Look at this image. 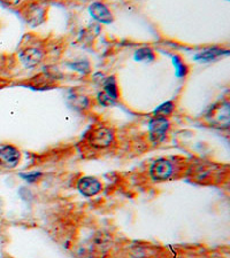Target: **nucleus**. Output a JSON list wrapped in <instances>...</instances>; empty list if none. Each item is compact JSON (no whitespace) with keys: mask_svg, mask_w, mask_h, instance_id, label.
<instances>
[{"mask_svg":"<svg viewBox=\"0 0 230 258\" xmlns=\"http://www.w3.org/2000/svg\"><path fill=\"white\" fill-rule=\"evenodd\" d=\"M89 142L92 147L97 149L106 148L114 140V133L112 130L107 128H98L96 130L91 131L89 135Z\"/></svg>","mask_w":230,"mask_h":258,"instance_id":"nucleus-1","label":"nucleus"},{"mask_svg":"<svg viewBox=\"0 0 230 258\" xmlns=\"http://www.w3.org/2000/svg\"><path fill=\"white\" fill-rule=\"evenodd\" d=\"M174 167L171 161L166 159H159L154 161L150 169V174L154 180H166L172 177Z\"/></svg>","mask_w":230,"mask_h":258,"instance_id":"nucleus-2","label":"nucleus"},{"mask_svg":"<svg viewBox=\"0 0 230 258\" xmlns=\"http://www.w3.org/2000/svg\"><path fill=\"white\" fill-rule=\"evenodd\" d=\"M21 154L19 149L13 146L0 147V167L6 169H13L20 162Z\"/></svg>","mask_w":230,"mask_h":258,"instance_id":"nucleus-3","label":"nucleus"},{"mask_svg":"<svg viewBox=\"0 0 230 258\" xmlns=\"http://www.w3.org/2000/svg\"><path fill=\"white\" fill-rule=\"evenodd\" d=\"M168 128H170V123H168L166 117H156L151 120L149 123L151 139L153 141H163Z\"/></svg>","mask_w":230,"mask_h":258,"instance_id":"nucleus-4","label":"nucleus"},{"mask_svg":"<svg viewBox=\"0 0 230 258\" xmlns=\"http://www.w3.org/2000/svg\"><path fill=\"white\" fill-rule=\"evenodd\" d=\"M77 188L85 196H93L102 191V184L93 177L81 178L77 182Z\"/></svg>","mask_w":230,"mask_h":258,"instance_id":"nucleus-5","label":"nucleus"},{"mask_svg":"<svg viewBox=\"0 0 230 258\" xmlns=\"http://www.w3.org/2000/svg\"><path fill=\"white\" fill-rule=\"evenodd\" d=\"M90 14H91L93 19L102 23H111L113 21V16L109 8L100 2H95L90 6Z\"/></svg>","mask_w":230,"mask_h":258,"instance_id":"nucleus-6","label":"nucleus"},{"mask_svg":"<svg viewBox=\"0 0 230 258\" xmlns=\"http://www.w3.org/2000/svg\"><path fill=\"white\" fill-rule=\"evenodd\" d=\"M20 59L26 67H35L42 60V53L37 48H28L20 54Z\"/></svg>","mask_w":230,"mask_h":258,"instance_id":"nucleus-7","label":"nucleus"},{"mask_svg":"<svg viewBox=\"0 0 230 258\" xmlns=\"http://www.w3.org/2000/svg\"><path fill=\"white\" fill-rule=\"evenodd\" d=\"M104 91H105V94L112 100L117 99L118 91L114 77L106 78L105 82H104Z\"/></svg>","mask_w":230,"mask_h":258,"instance_id":"nucleus-8","label":"nucleus"},{"mask_svg":"<svg viewBox=\"0 0 230 258\" xmlns=\"http://www.w3.org/2000/svg\"><path fill=\"white\" fill-rule=\"evenodd\" d=\"M226 53V54H228L227 51H222L220 48H210V49H206V51H204L203 53H200L196 56V60H199V61H211V60H214L215 57L220 56Z\"/></svg>","mask_w":230,"mask_h":258,"instance_id":"nucleus-9","label":"nucleus"},{"mask_svg":"<svg viewBox=\"0 0 230 258\" xmlns=\"http://www.w3.org/2000/svg\"><path fill=\"white\" fill-rule=\"evenodd\" d=\"M135 59L137 61H141V62H150V61L154 60V54L150 48H139L138 51L136 52Z\"/></svg>","mask_w":230,"mask_h":258,"instance_id":"nucleus-10","label":"nucleus"},{"mask_svg":"<svg viewBox=\"0 0 230 258\" xmlns=\"http://www.w3.org/2000/svg\"><path fill=\"white\" fill-rule=\"evenodd\" d=\"M172 110H174V103L168 101L158 107V108L153 112V114L156 115L157 117H166L170 114H172Z\"/></svg>","mask_w":230,"mask_h":258,"instance_id":"nucleus-11","label":"nucleus"},{"mask_svg":"<svg viewBox=\"0 0 230 258\" xmlns=\"http://www.w3.org/2000/svg\"><path fill=\"white\" fill-rule=\"evenodd\" d=\"M172 61H174V64H175V69H176V75H177L178 77H183L186 75V67L185 64L182 62L181 60H179L178 56H174L172 57Z\"/></svg>","mask_w":230,"mask_h":258,"instance_id":"nucleus-12","label":"nucleus"},{"mask_svg":"<svg viewBox=\"0 0 230 258\" xmlns=\"http://www.w3.org/2000/svg\"><path fill=\"white\" fill-rule=\"evenodd\" d=\"M71 67L74 68V69L76 70H80L81 73H86V71L89 70V66L86 62H78V63H73L71 64Z\"/></svg>","mask_w":230,"mask_h":258,"instance_id":"nucleus-13","label":"nucleus"},{"mask_svg":"<svg viewBox=\"0 0 230 258\" xmlns=\"http://www.w3.org/2000/svg\"><path fill=\"white\" fill-rule=\"evenodd\" d=\"M98 99H99L100 103H103V105H105V106L111 105V103H113V100L111 99V98H109V96H107V95L105 94V93H99Z\"/></svg>","mask_w":230,"mask_h":258,"instance_id":"nucleus-14","label":"nucleus"},{"mask_svg":"<svg viewBox=\"0 0 230 258\" xmlns=\"http://www.w3.org/2000/svg\"><path fill=\"white\" fill-rule=\"evenodd\" d=\"M39 177V173H32V174H28V175H23V178H26L28 181H32L36 180Z\"/></svg>","mask_w":230,"mask_h":258,"instance_id":"nucleus-15","label":"nucleus"}]
</instances>
